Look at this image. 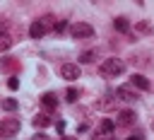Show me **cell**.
I'll return each instance as SVG.
<instances>
[{
	"instance_id": "obj_1",
	"label": "cell",
	"mask_w": 154,
	"mask_h": 140,
	"mask_svg": "<svg viewBox=\"0 0 154 140\" xmlns=\"http://www.w3.org/2000/svg\"><path fill=\"white\" fill-rule=\"evenodd\" d=\"M123 70H125V63L118 60V58H106V60L99 65V72H101L103 77H118Z\"/></svg>"
},
{
	"instance_id": "obj_2",
	"label": "cell",
	"mask_w": 154,
	"mask_h": 140,
	"mask_svg": "<svg viewBox=\"0 0 154 140\" xmlns=\"http://www.w3.org/2000/svg\"><path fill=\"white\" fill-rule=\"evenodd\" d=\"M19 128H22L19 118H2V121H0V135H2V138H12V135H17Z\"/></svg>"
},
{
	"instance_id": "obj_3",
	"label": "cell",
	"mask_w": 154,
	"mask_h": 140,
	"mask_svg": "<svg viewBox=\"0 0 154 140\" xmlns=\"http://www.w3.org/2000/svg\"><path fill=\"white\" fill-rule=\"evenodd\" d=\"M70 34H72L75 39H89V36H94V27L87 24V22H75V24L70 27Z\"/></svg>"
},
{
	"instance_id": "obj_4",
	"label": "cell",
	"mask_w": 154,
	"mask_h": 140,
	"mask_svg": "<svg viewBox=\"0 0 154 140\" xmlns=\"http://www.w3.org/2000/svg\"><path fill=\"white\" fill-rule=\"evenodd\" d=\"M60 77L63 80H79V65L77 63H63L60 65Z\"/></svg>"
},
{
	"instance_id": "obj_5",
	"label": "cell",
	"mask_w": 154,
	"mask_h": 140,
	"mask_svg": "<svg viewBox=\"0 0 154 140\" xmlns=\"http://www.w3.org/2000/svg\"><path fill=\"white\" fill-rule=\"evenodd\" d=\"M130 84H132V87H137V89H142V92H149V89H152V82H149L144 75H137V72L130 77Z\"/></svg>"
},
{
	"instance_id": "obj_6",
	"label": "cell",
	"mask_w": 154,
	"mask_h": 140,
	"mask_svg": "<svg viewBox=\"0 0 154 140\" xmlns=\"http://www.w3.org/2000/svg\"><path fill=\"white\" fill-rule=\"evenodd\" d=\"M116 97L123 99V101H137V94H135L130 87H118V89H116Z\"/></svg>"
},
{
	"instance_id": "obj_7",
	"label": "cell",
	"mask_w": 154,
	"mask_h": 140,
	"mask_svg": "<svg viewBox=\"0 0 154 140\" xmlns=\"http://www.w3.org/2000/svg\"><path fill=\"white\" fill-rule=\"evenodd\" d=\"M41 104H43V106H46L48 111H53V109L58 106V97H55L53 92H46V94L41 97Z\"/></svg>"
},
{
	"instance_id": "obj_8",
	"label": "cell",
	"mask_w": 154,
	"mask_h": 140,
	"mask_svg": "<svg viewBox=\"0 0 154 140\" xmlns=\"http://www.w3.org/2000/svg\"><path fill=\"white\" fill-rule=\"evenodd\" d=\"M132 121H135V111L125 109V111L118 113V126H132Z\"/></svg>"
},
{
	"instance_id": "obj_9",
	"label": "cell",
	"mask_w": 154,
	"mask_h": 140,
	"mask_svg": "<svg viewBox=\"0 0 154 140\" xmlns=\"http://www.w3.org/2000/svg\"><path fill=\"white\" fill-rule=\"evenodd\" d=\"M113 126H116V123H113L111 118H103V121L99 123V133H101L103 138H108V135L113 133Z\"/></svg>"
},
{
	"instance_id": "obj_10",
	"label": "cell",
	"mask_w": 154,
	"mask_h": 140,
	"mask_svg": "<svg viewBox=\"0 0 154 140\" xmlns=\"http://www.w3.org/2000/svg\"><path fill=\"white\" fill-rule=\"evenodd\" d=\"M55 22H58V19H55L53 14H43V17L38 19V24H41V27H43L46 31H51V29H55Z\"/></svg>"
},
{
	"instance_id": "obj_11",
	"label": "cell",
	"mask_w": 154,
	"mask_h": 140,
	"mask_svg": "<svg viewBox=\"0 0 154 140\" xmlns=\"http://www.w3.org/2000/svg\"><path fill=\"white\" fill-rule=\"evenodd\" d=\"M43 34H46V29L38 24V19H36V22H31V27H29V36H31V39H41Z\"/></svg>"
},
{
	"instance_id": "obj_12",
	"label": "cell",
	"mask_w": 154,
	"mask_h": 140,
	"mask_svg": "<svg viewBox=\"0 0 154 140\" xmlns=\"http://www.w3.org/2000/svg\"><path fill=\"white\" fill-rule=\"evenodd\" d=\"M51 123H53V121H51L48 113H36V116H34V126H36V128H46V126H51Z\"/></svg>"
},
{
	"instance_id": "obj_13",
	"label": "cell",
	"mask_w": 154,
	"mask_h": 140,
	"mask_svg": "<svg viewBox=\"0 0 154 140\" xmlns=\"http://www.w3.org/2000/svg\"><path fill=\"white\" fill-rule=\"evenodd\" d=\"M113 27H116V31H120V34H125V31L130 29V22H128L125 17H116V19H113Z\"/></svg>"
},
{
	"instance_id": "obj_14",
	"label": "cell",
	"mask_w": 154,
	"mask_h": 140,
	"mask_svg": "<svg viewBox=\"0 0 154 140\" xmlns=\"http://www.w3.org/2000/svg\"><path fill=\"white\" fill-rule=\"evenodd\" d=\"M99 58V51H84V53H79V63H94Z\"/></svg>"
},
{
	"instance_id": "obj_15",
	"label": "cell",
	"mask_w": 154,
	"mask_h": 140,
	"mask_svg": "<svg viewBox=\"0 0 154 140\" xmlns=\"http://www.w3.org/2000/svg\"><path fill=\"white\" fill-rule=\"evenodd\" d=\"M17 106H19L17 99H12V97H10V99H2V109H5V111H17Z\"/></svg>"
},
{
	"instance_id": "obj_16",
	"label": "cell",
	"mask_w": 154,
	"mask_h": 140,
	"mask_svg": "<svg viewBox=\"0 0 154 140\" xmlns=\"http://www.w3.org/2000/svg\"><path fill=\"white\" fill-rule=\"evenodd\" d=\"M12 48V39L7 34H0V51H10Z\"/></svg>"
},
{
	"instance_id": "obj_17",
	"label": "cell",
	"mask_w": 154,
	"mask_h": 140,
	"mask_svg": "<svg viewBox=\"0 0 154 140\" xmlns=\"http://www.w3.org/2000/svg\"><path fill=\"white\" fill-rule=\"evenodd\" d=\"M65 29H67V22H63V19H58V22H55V29H53V31H55V34H63Z\"/></svg>"
},
{
	"instance_id": "obj_18",
	"label": "cell",
	"mask_w": 154,
	"mask_h": 140,
	"mask_svg": "<svg viewBox=\"0 0 154 140\" xmlns=\"http://www.w3.org/2000/svg\"><path fill=\"white\" fill-rule=\"evenodd\" d=\"M77 97H79V92H77L75 87H70V89H67V101H77Z\"/></svg>"
},
{
	"instance_id": "obj_19",
	"label": "cell",
	"mask_w": 154,
	"mask_h": 140,
	"mask_svg": "<svg viewBox=\"0 0 154 140\" xmlns=\"http://www.w3.org/2000/svg\"><path fill=\"white\" fill-rule=\"evenodd\" d=\"M7 87H10L12 92H14V89H19V80H17V77H10V80H7Z\"/></svg>"
},
{
	"instance_id": "obj_20",
	"label": "cell",
	"mask_w": 154,
	"mask_h": 140,
	"mask_svg": "<svg viewBox=\"0 0 154 140\" xmlns=\"http://www.w3.org/2000/svg\"><path fill=\"white\" fill-rule=\"evenodd\" d=\"M137 31H144V34H149V31H152V27H149L147 22H140V24H137Z\"/></svg>"
},
{
	"instance_id": "obj_21",
	"label": "cell",
	"mask_w": 154,
	"mask_h": 140,
	"mask_svg": "<svg viewBox=\"0 0 154 140\" xmlns=\"http://www.w3.org/2000/svg\"><path fill=\"white\" fill-rule=\"evenodd\" d=\"M55 128H58V133L63 135V133H65V121H55Z\"/></svg>"
},
{
	"instance_id": "obj_22",
	"label": "cell",
	"mask_w": 154,
	"mask_h": 140,
	"mask_svg": "<svg viewBox=\"0 0 154 140\" xmlns=\"http://www.w3.org/2000/svg\"><path fill=\"white\" fill-rule=\"evenodd\" d=\"M31 140H48V135H43V133H36Z\"/></svg>"
},
{
	"instance_id": "obj_23",
	"label": "cell",
	"mask_w": 154,
	"mask_h": 140,
	"mask_svg": "<svg viewBox=\"0 0 154 140\" xmlns=\"http://www.w3.org/2000/svg\"><path fill=\"white\" fill-rule=\"evenodd\" d=\"M60 140H79V138H70V135H60Z\"/></svg>"
},
{
	"instance_id": "obj_24",
	"label": "cell",
	"mask_w": 154,
	"mask_h": 140,
	"mask_svg": "<svg viewBox=\"0 0 154 140\" xmlns=\"http://www.w3.org/2000/svg\"><path fill=\"white\" fill-rule=\"evenodd\" d=\"M128 140H142V135H130Z\"/></svg>"
},
{
	"instance_id": "obj_25",
	"label": "cell",
	"mask_w": 154,
	"mask_h": 140,
	"mask_svg": "<svg viewBox=\"0 0 154 140\" xmlns=\"http://www.w3.org/2000/svg\"><path fill=\"white\" fill-rule=\"evenodd\" d=\"M2 31H5V22L0 19V34H2Z\"/></svg>"
},
{
	"instance_id": "obj_26",
	"label": "cell",
	"mask_w": 154,
	"mask_h": 140,
	"mask_svg": "<svg viewBox=\"0 0 154 140\" xmlns=\"http://www.w3.org/2000/svg\"><path fill=\"white\" fill-rule=\"evenodd\" d=\"M106 140H108V138H106Z\"/></svg>"
},
{
	"instance_id": "obj_27",
	"label": "cell",
	"mask_w": 154,
	"mask_h": 140,
	"mask_svg": "<svg viewBox=\"0 0 154 140\" xmlns=\"http://www.w3.org/2000/svg\"><path fill=\"white\" fill-rule=\"evenodd\" d=\"M152 128H154V126H152Z\"/></svg>"
}]
</instances>
